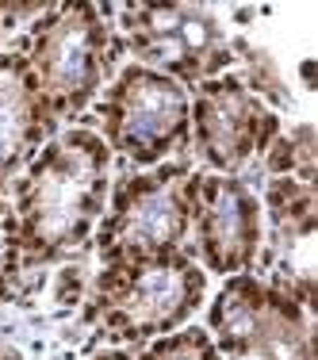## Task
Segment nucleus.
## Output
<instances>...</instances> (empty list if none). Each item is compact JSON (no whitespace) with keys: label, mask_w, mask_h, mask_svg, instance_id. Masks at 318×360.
<instances>
[{"label":"nucleus","mask_w":318,"mask_h":360,"mask_svg":"<svg viewBox=\"0 0 318 360\" xmlns=\"http://www.w3.org/2000/svg\"><path fill=\"white\" fill-rule=\"evenodd\" d=\"M92 360H222L215 349L211 333L203 326H180V330L165 333V338H153L146 345H134V353H100Z\"/></svg>","instance_id":"f8f14e48"},{"label":"nucleus","mask_w":318,"mask_h":360,"mask_svg":"<svg viewBox=\"0 0 318 360\" xmlns=\"http://www.w3.org/2000/svg\"><path fill=\"white\" fill-rule=\"evenodd\" d=\"M192 96L173 77L127 62L92 104V131L131 169L184 161L192 153Z\"/></svg>","instance_id":"20e7f679"},{"label":"nucleus","mask_w":318,"mask_h":360,"mask_svg":"<svg viewBox=\"0 0 318 360\" xmlns=\"http://www.w3.org/2000/svg\"><path fill=\"white\" fill-rule=\"evenodd\" d=\"M192 161H165L153 169H131L111 180L108 207L96 222L100 264L142 261L188 250V222H192Z\"/></svg>","instance_id":"39448f33"},{"label":"nucleus","mask_w":318,"mask_h":360,"mask_svg":"<svg viewBox=\"0 0 318 360\" xmlns=\"http://www.w3.org/2000/svg\"><path fill=\"white\" fill-rule=\"evenodd\" d=\"M192 153L208 173L242 176L249 161L265 158L284 131L276 108L265 104L238 73H219L192 92Z\"/></svg>","instance_id":"6e6552de"},{"label":"nucleus","mask_w":318,"mask_h":360,"mask_svg":"<svg viewBox=\"0 0 318 360\" xmlns=\"http://www.w3.org/2000/svg\"><path fill=\"white\" fill-rule=\"evenodd\" d=\"M23 272V253H20V226H15L12 203L0 195V303L12 299L15 284Z\"/></svg>","instance_id":"4468645a"},{"label":"nucleus","mask_w":318,"mask_h":360,"mask_svg":"<svg viewBox=\"0 0 318 360\" xmlns=\"http://www.w3.org/2000/svg\"><path fill=\"white\" fill-rule=\"evenodd\" d=\"M111 150L92 127H65L12 180L23 269H46L92 242L111 192Z\"/></svg>","instance_id":"f257e3e1"},{"label":"nucleus","mask_w":318,"mask_h":360,"mask_svg":"<svg viewBox=\"0 0 318 360\" xmlns=\"http://www.w3.org/2000/svg\"><path fill=\"white\" fill-rule=\"evenodd\" d=\"M4 31H8L4 27V4H0V42H4Z\"/></svg>","instance_id":"2eb2a0df"},{"label":"nucleus","mask_w":318,"mask_h":360,"mask_svg":"<svg viewBox=\"0 0 318 360\" xmlns=\"http://www.w3.org/2000/svg\"><path fill=\"white\" fill-rule=\"evenodd\" d=\"M261 215L269 230L261 234L253 276L288 291L303 307H314V226H318V192L295 176H269L261 195Z\"/></svg>","instance_id":"9d476101"},{"label":"nucleus","mask_w":318,"mask_h":360,"mask_svg":"<svg viewBox=\"0 0 318 360\" xmlns=\"http://www.w3.org/2000/svg\"><path fill=\"white\" fill-rule=\"evenodd\" d=\"M203 330L222 360H318L314 307H303L253 272L227 276Z\"/></svg>","instance_id":"0eeeda50"},{"label":"nucleus","mask_w":318,"mask_h":360,"mask_svg":"<svg viewBox=\"0 0 318 360\" xmlns=\"http://www.w3.org/2000/svg\"><path fill=\"white\" fill-rule=\"evenodd\" d=\"M265 173L269 176H295L314 184V131L311 127H291L288 134H276V142L265 150Z\"/></svg>","instance_id":"ddd939ff"},{"label":"nucleus","mask_w":318,"mask_h":360,"mask_svg":"<svg viewBox=\"0 0 318 360\" xmlns=\"http://www.w3.org/2000/svg\"><path fill=\"white\" fill-rule=\"evenodd\" d=\"M58 131L62 123L42 96L39 77L20 42L0 50V195Z\"/></svg>","instance_id":"9b49d317"},{"label":"nucleus","mask_w":318,"mask_h":360,"mask_svg":"<svg viewBox=\"0 0 318 360\" xmlns=\"http://www.w3.org/2000/svg\"><path fill=\"white\" fill-rule=\"evenodd\" d=\"M108 15L104 4H46L20 39L58 123L81 119L119 70L115 23Z\"/></svg>","instance_id":"7ed1b4c3"},{"label":"nucleus","mask_w":318,"mask_h":360,"mask_svg":"<svg viewBox=\"0 0 318 360\" xmlns=\"http://www.w3.org/2000/svg\"><path fill=\"white\" fill-rule=\"evenodd\" d=\"M119 54L173 77L188 92L196 84L230 73L238 42L222 20L203 4H127L115 23Z\"/></svg>","instance_id":"423d86ee"},{"label":"nucleus","mask_w":318,"mask_h":360,"mask_svg":"<svg viewBox=\"0 0 318 360\" xmlns=\"http://www.w3.org/2000/svg\"><path fill=\"white\" fill-rule=\"evenodd\" d=\"M261 234H265V215L249 180L196 169L192 222H188L184 253L203 272H215V276L227 280L238 276V272H253Z\"/></svg>","instance_id":"1a4fd4ad"},{"label":"nucleus","mask_w":318,"mask_h":360,"mask_svg":"<svg viewBox=\"0 0 318 360\" xmlns=\"http://www.w3.org/2000/svg\"><path fill=\"white\" fill-rule=\"evenodd\" d=\"M208 299V272L188 253L100 264L84 295V322L115 345H146L196 319Z\"/></svg>","instance_id":"f03ea898"}]
</instances>
